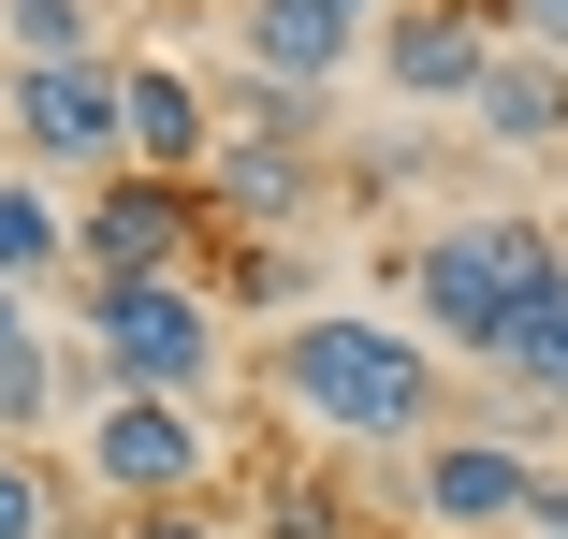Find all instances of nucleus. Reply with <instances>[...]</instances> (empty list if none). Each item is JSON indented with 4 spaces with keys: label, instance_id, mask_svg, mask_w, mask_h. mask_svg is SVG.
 Masks as SVG:
<instances>
[{
    "label": "nucleus",
    "instance_id": "nucleus-1",
    "mask_svg": "<svg viewBox=\"0 0 568 539\" xmlns=\"http://www.w3.org/2000/svg\"><path fill=\"white\" fill-rule=\"evenodd\" d=\"M263 394L277 423H321V438H437V350L408 336V321H365V306H306L277 321L263 350Z\"/></svg>",
    "mask_w": 568,
    "mask_h": 539
},
{
    "label": "nucleus",
    "instance_id": "nucleus-2",
    "mask_svg": "<svg viewBox=\"0 0 568 539\" xmlns=\"http://www.w3.org/2000/svg\"><path fill=\"white\" fill-rule=\"evenodd\" d=\"M554 263H568L554 220H525V204H467V220H437V234L408 248V336H423L437 365H481L496 321H510Z\"/></svg>",
    "mask_w": 568,
    "mask_h": 539
},
{
    "label": "nucleus",
    "instance_id": "nucleus-3",
    "mask_svg": "<svg viewBox=\"0 0 568 539\" xmlns=\"http://www.w3.org/2000/svg\"><path fill=\"white\" fill-rule=\"evenodd\" d=\"M219 292L204 277H118V292H88V394H175V408H204V379H219Z\"/></svg>",
    "mask_w": 568,
    "mask_h": 539
},
{
    "label": "nucleus",
    "instance_id": "nucleus-4",
    "mask_svg": "<svg viewBox=\"0 0 568 539\" xmlns=\"http://www.w3.org/2000/svg\"><path fill=\"white\" fill-rule=\"evenodd\" d=\"M73 467H88V496H118V510H204L219 496V423L175 408V394H88Z\"/></svg>",
    "mask_w": 568,
    "mask_h": 539
},
{
    "label": "nucleus",
    "instance_id": "nucleus-5",
    "mask_svg": "<svg viewBox=\"0 0 568 539\" xmlns=\"http://www.w3.org/2000/svg\"><path fill=\"white\" fill-rule=\"evenodd\" d=\"M190 234H204V190L190 175H88V204H59V263L88 292H118V277H190Z\"/></svg>",
    "mask_w": 568,
    "mask_h": 539
},
{
    "label": "nucleus",
    "instance_id": "nucleus-6",
    "mask_svg": "<svg viewBox=\"0 0 568 539\" xmlns=\"http://www.w3.org/2000/svg\"><path fill=\"white\" fill-rule=\"evenodd\" d=\"M481 59H496V16H481V0H394V16L365 30V73L408 102V118L467 102V88H481Z\"/></svg>",
    "mask_w": 568,
    "mask_h": 539
},
{
    "label": "nucleus",
    "instance_id": "nucleus-7",
    "mask_svg": "<svg viewBox=\"0 0 568 539\" xmlns=\"http://www.w3.org/2000/svg\"><path fill=\"white\" fill-rule=\"evenodd\" d=\"M525 438H496V423H452V438L408 467V510H423V539H496V525H525Z\"/></svg>",
    "mask_w": 568,
    "mask_h": 539
},
{
    "label": "nucleus",
    "instance_id": "nucleus-8",
    "mask_svg": "<svg viewBox=\"0 0 568 539\" xmlns=\"http://www.w3.org/2000/svg\"><path fill=\"white\" fill-rule=\"evenodd\" d=\"M0 118L44 175H118V59H59V73H16Z\"/></svg>",
    "mask_w": 568,
    "mask_h": 539
},
{
    "label": "nucleus",
    "instance_id": "nucleus-9",
    "mask_svg": "<svg viewBox=\"0 0 568 539\" xmlns=\"http://www.w3.org/2000/svg\"><path fill=\"white\" fill-rule=\"evenodd\" d=\"M219 146V88L175 73V59H118V161L132 175H204Z\"/></svg>",
    "mask_w": 568,
    "mask_h": 539
},
{
    "label": "nucleus",
    "instance_id": "nucleus-10",
    "mask_svg": "<svg viewBox=\"0 0 568 539\" xmlns=\"http://www.w3.org/2000/svg\"><path fill=\"white\" fill-rule=\"evenodd\" d=\"M234 16H248V73H277V88H335V73H365L379 0H234Z\"/></svg>",
    "mask_w": 568,
    "mask_h": 539
},
{
    "label": "nucleus",
    "instance_id": "nucleus-11",
    "mask_svg": "<svg viewBox=\"0 0 568 539\" xmlns=\"http://www.w3.org/2000/svg\"><path fill=\"white\" fill-rule=\"evenodd\" d=\"M190 190H204V234L234 220V234H263V248H277L292 220H321V161H292V146H234V132L204 146Z\"/></svg>",
    "mask_w": 568,
    "mask_h": 539
},
{
    "label": "nucleus",
    "instance_id": "nucleus-12",
    "mask_svg": "<svg viewBox=\"0 0 568 539\" xmlns=\"http://www.w3.org/2000/svg\"><path fill=\"white\" fill-rule=\"evenodd\" d=\"M467 132H481V146H510V161L568 146V73H554V59H525V44H496V59H481V88H467Z\"/></svg>",
    "mask_w": 568,
    "mask_h": 539
},
{
    "label": "nucleus",
    "instance_id": "nucleus-13",
    "mask_svg": "<svg viewBox=\"0 0 568 539\" xmlns=\"http://www.w3.org/2000/svg\"><path fill=\"white\" fill-rule=\"evenodd\" d=\"M481 365H496L525 408H568V263H554V277H539L510 321H496V350H481Z\"/></svg>",
    "mask_w": 568,
    "mask_h": 539
},
{
    "label": "nucleus",
    "instance_id": "nucleus-14",
    "mask_svg": "<svg viewBox=\"0 0 568 539\" xmlns=\"http://www.w3.org/2000/svg\"><path fill=\"white\" fill-rule=\"evenodd\" d=\"M219 132H234V146H292V161H321L335 102H321V88H277V73H248V88H219Z\"/></svg>",
    "mask_w": 568,
    "mask_h": 539
},
{
    "label": "nucleus",
    "instance_id": "nucleus-15",
    "mask_svg": "<svg viewBox=\"0 0 568 539\" xmlns=\"http://www.w3.org/2000/svg\"><path fill=\"white\" fill-rule=\"evenodd\" d=\"M30 277H73L59 263V190L44 175H0V292H30Z\"/></svg>",
    "mask_w": 568,
    "mask_h": 539
},
{
    "label": "nucleus",
    "instance_id": "nucleus-16",
    "mask_svg": "<svg viewBox=\"0 0 568 539\" xmlns=\"http://www.w3.org/2000/svg\"><path fill=\"white\" fill-rule=\"evenodd\" d=\"M59 394H73V350H59V336L0 350V452H30L44 423H59Z\"/></svg>",
    "mask_w": 568,
    "mask_h": 539
},
{
    "label": "nucleus",
    "instance_id": "nucleus-17",
    "mask_svg": "<svg viewBox=\"0 0 568 539\" xmlns=\"http://www.w3.org/2000/svg\"><path fill=\"white\" fill-rule=\"evenodd\" d=\"M0 44H16V73L102 59V0H0Z\"/></svg>",
    "mask_w": 568,
    "mask_h": 539
},
{
    "label": "nucleus",
    "instance_id": "nucleus-18",
    "mask_svg": "<svg viewBox=\"0 0 568 539\" xmlns=\"http://www.w3.org/2000/svg\"><path fill=\"white\" fill-rule=\"evenodd\" d=\"M0 539H73V481H59V452H0Z\"/></svg>",
    "mask_w": 568,
    "mask_h": 539
},
{
    "label": "nucleus",
    "instance_id": "nucleus-19",
    "mask_svg": "<svg viewBox=\"0 0 568 539\" xmlns=\"http://www.w3.org/2000/svg\"><path fill=\"white\" fill-rule=\"evenodd\" d=\"M481 16H496V44H525V59L568 73V0H481Z\"/></svg>",
    "mask_w": 568,
    "mask_h": 539
},
{
    "label": "nucleus",
    "instance_id": "nucleus-20",
    "mask_svg": "<svg viewBox=\"0 0 568 539\" xmlns=\"http://www.w3.org/2000/svg\"><path fill=\"white\" fill-rule=\"evenodd\" d=\"M73 539H88V525H73ZM102 539H248V525H219V510H118Z\"/></svg>",
    "mask_w": 568,
    "mask_h": 539
},
{
    "label": "nucleus",
    "instance_id": "nucleus-21",
    "mask_svg": "<svg viewBox=\"0 0 568 539\" xmlns=\"http://www.w3.org/2000/svg\"><path fill=\"white\" fill-rule=\"evenodd\" d=\"M525 539H568V467H525Z\"/></svg>",
    "mask_w": 568,
    "mask_h": 539
},
{
    "label": "nucleus",
    "instance_id": "nucleus-22",
    "mask_svg": "<svg viewBox=\"0 0 568 539\" xmlns=\"http://www.w3.org/2000/svg\"><path fill=\"white\" fill-rule=\"evenodd\" d=\"M44 336V321H30V292H0V350H30Z\"/></svg>",
    "mask_w": 568,
    "mask_h": 539
}]
</instances>
